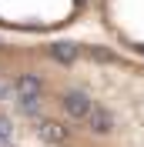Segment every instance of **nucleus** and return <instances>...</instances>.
I'll use <instances>...</instances> for the list:
<instances>
[{
	"label": "nucleus",
	"instance_id": "obj_6",
	"mask_svg": "<svg viewBox=\"0 0 144 147\" xmlns=\"http://www.w3.org/2000/svg\"><path fill=\"white\" fill-rule=\"evenodd\" d=\"M37 104H40V97H20V110L24 114H37Z\"/></svg>",
	"mask_w": 144,
	"mask_h": 147
},
{
	"label": "nucleus",
	"instance_id": "obj_1",
	"mask_svg": "<svg viewBox=\"0 0 144 147\" xmlns=\"http://www.w3.org/2000/svg\"><path fill=\"white\" fill-rule=\"evenodd\" d=\"M60 107H64V114H67V117H71V120H77V124H87L90 110L97 107V104L90 100L87 94H81V90H71V94H64Z\"/></svg>",
	"mask_w": 144,
	"mask_h": 147
},
{
	"label": "nucleus",
	"instance_id": "obj_7",
	"mask_svg": "<svg viewBox=\"0 0 144 147\" xmlns=\"http://www.w3.org/2000/svg\"><path fill=\"white\" fill-rule=\"evenodd\" d=\"M0 147H10V124L0 120Z\"/></svg>",
	"mask_w": 144,
	"mask_h": 147
},
{
	"label": "nucleus",
	"instance_id": "obj_2",
	"mask_svg": "<svg viewBox=\"0 0 144 147\" xmlns=\"http://www.w3.org/2000/svg\"><path fill=\"white\" fill-rule=\"evenodd\" d=\"M37 137L44 144H67L71 140V130L57 124V120H37Z\"/></svg>",
	"mask_w": 144,
	"mask_h": 147
},
{
	"label": "nucleus",
	"instance_id": "obj_4",
	"mask_svg": "<svg viewBox=\"0 0 144 147\" xmlns=\"http://www.w3.org/2000/svg\"><path fill=\"white\" fill-rule=\"evenodd\" d=\"M17 94H20V97H40V80H37L34 74L17 77Z\"/></svg>",
	"mask_w": 144,
	"mask_h": 147
},
{
	"label": "nucleus",
	"instance_id": "obj_5",
	"mask_svg": "<svg viewBox=\"0 0 144 147\" xmlns=\"http://www.w3.org/2000/svg\"><path fill=\"white\" fill-rule=\"evenodd\" d=\"M50 57L60 60V64H71V60H77V47L74 44H54L50 47Z\"/></svg>",
	"mask_w": 144,
	"mask_h": 147
},
{
	"label": "nucleus",
	"instance_id": "obj_3",
	"mask_svg": "<svg viewBox=\"0 0 144 147\" xmlns=\"http://www.w3.org/2000/svg\"><path fill=\"white\" fill-rule=\"evenodd\" d=\"M84 127H87L90 134H97V137H104V134H111V130H114V117L107 114V107H94Z\"/></svg>",
	"mask_w": 144,
	"mask_h": 147
}]
</instances>
